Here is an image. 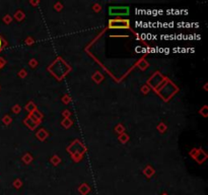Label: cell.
Segmentation results:
<instances>
[{"instance_id":"cell-1","label":"cell","mask_w":208,"mask_h":195,"mask_svg":"<svg viewBox=\"0 0 208 195\" xmlns=\"http://www.w3.org/2000/svg\"><path fill=\"white\" fill-rule=\"evenodd\" d=\"M110 28H128L127 20H114L110 22Z\"/></svg>"},{"instance_id":"cell-2","label":"cell","mask_w":208,"mask_h":195,"mask_svg":"<svg viewBox=\"0 0 208 195\" xmlns=\"http://www.w3.org/2000/svg\"><path fill=\"white\" fill-rule=\"evenodd\" d=\"M2 45H3V41H2V39L0 38V49L2 48Z\"/></svg>"}]
</instances>
